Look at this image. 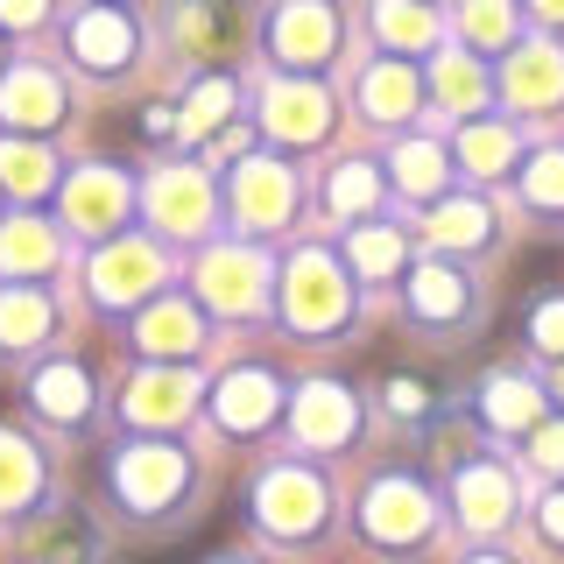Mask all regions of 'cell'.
Wrapping results in <instances>:
<instances>
[{
	"mask_svg": "<svg viewBox=\"0 0 564 564\" xmlns=\"http://www.w3.org/2000/svg\"><path fill=\"white\" fill-rule=\"evenodd\" d=\"M282 317H290L296 332H339L352 317V290L339 275V261L325 254V247H304V254L282 269Z\"/></svg>",
	"mask_w": 564,
	"mask_h": 564,
	"instance_id": "obj_1",
	"label": "cell"
},
{
	"mask_svg": "<svg viewBox=\"0 0 564 564\" xmlns=\"http://www.w3.org/2000/svg\"><path fill=\"white\" fill-rule=\"evenodd\" d=\"M325 516H332V494H325V480H317L311 466H269V473H261V487H254V522L269 529V536L311 543L317 529H325Z\"/></svg>",
	"mask_w": 564,
	"mask_h": 564,
	"instance_id": "obj_2",
	"label": "cell"
},
{
	"mask_svg": "<svg viewBox=\"0 0 564 564\" xmlns=\"http://www.w3.org/2000/svg\"><path fill=\"white\" fill-rule=\"evenodd\" d=\"M360 529H367V543H381V551H416V543L437 529V508H431V494H423L410 473H388V480L367 487Z\"/></svg>",
	"mask_w": 564,
	"mask_h": 564,
	"instance_id": "obj_3",
	"label": "cell"
},
{
	"mask_svg": "<svg viewBox=\"0 0 564 564\" xmlns=\"http://www.w3.org/2000/svg\"><path fill=\"white\" fill-rule=\"evenodd\" d=\"M184 487H191V458L176 445H128L113 458V494L134 516H163V508L184 501Z\"/></svg>",
	"mask_w": 564,
	"mask_h": 564,
	"instance_id": "obj_4",
	"label": "cell"
},
{
	"mask_svg": "<svg viewBox=\"0 0 564 564\" xmlns=\"http://www.w3.org/2000/svg\"><path fill=\"white\" fill-rule=\"evenodd\" d=\"M198 296L212 311H226V317L261 311L269 304V261H261L254 247H212L198 261Z\"/></svg>",
	"mask_w": 564,
	"mask_h": 564,
	"instance_id": "obj_5",
	"label": "cell"
},
{
	"mask_svg": "<svg viewBox=\"0 0 564 564\" xmlns=\"http://www.w3.org/2000/svg\"><path fill=\"white\" fill-rule=\"evenodd\" d=\"M155 282H163V254H155L149 240H113V247H99V254H93V296H99V304H113V311L141 304Z\"/></svg>",
	"mask_w": 564,
	"mask_h": 564,
	"instance_id": "obj_6",
	"label": "cell"
},
{
	"mask_svg": "<svg viewBox=\"0 0 564 564\" xmlns=\"http://www.w3.org/2000/svg\"><path fill=\"white\" fill-rule=\"evenodd\" d=\"M296 212V176L269 163V155H254V163L234 170V219L254 226V234H269V226H290Z\"/></svg>",
	"mask_w": 564,
	"mask_h": 564,
	"instance_id": "obj_7",
	"label": "cell"
},
{
	"mask_svg": "<svg viewBox=\"0 0 564 564\" xmlns=\"http://www.w3.org/2000/svg\"><path fill=\"white\" fill-rule=\"evenodd\" d=\"M290 423L311 452H339V445H352V431H360V402H352V388H339V381H311L304 395H296Z\"/></svg>",
	"mask_w": 564,
	"mask_h": 564,
	"instance_id": "obj_8",
	"label": "cell"
},
{
	"mask_svg": "<svg viewBox=\"0 0 564 564\" xmlns=\"http://www.w3.org/2000/svg\"><path fill=\"white\" fill-rule=\"evenodd\" d=\"M212 416H219L234 437L269 431V423L282 416V388H275V375H261V367H234V375L219 381V395H212Z\"/></svg>",
	"mask_w": 564,
	"mask_h": 564,
	"instance_id": "obj_9",
	"label": "cell"
},
{
	"mask_svg": "<svg viewBox=\"0 0 564 564\" xmlns=\"http://www.w3.org/2000/svg\"><path fill=\"white\" fill-rule=\"evenodd\" d=\"M64 219L78 226V234H113L120 219H128V176L120 170H78L64 184Z\"/></svg>",
	"mask_w": 564,
	"mask_h": 564,
	"instance_id": "obj_10",
	"label": "cell"
},
{
	"mask_svg": "<svg viewBox=\"0 0 564 564\" xmlns=\"http://www.w3.org/2000/svg\"><path fill=\"white\" fill-rule=\"evenodd\" d=\"M516 516V480H508V466H494V458H473L466 473H458V522L466 529H501Z\"/></svg>",
	"mask_w": 564,
	"mask_h": 564,
	"instance_id": "obj_11",
	"label": "cell"
},
{
	"mask_svg": "<svg viewBox=\"0 0 564 564\" xmlns=\"http://www.w3.org/2000/svg\"><path fill=\"white\" fill-rule=\"evenodd\" d=\"M149 212H155V226H163V234H205L212 184H205L198 170H163L149 184Z\"/></svg>",
	"mask_w": 564,
	"mask_h": 564,
	"instance_id": "obj_12",
	"label": "cell"
},
{
	"mask_svg": "<svg viewBox=\"0 0 564 564\" xmlns=\"http://www.w3.org/2000/svg\"><path fill=\"white\" fill-rule=\"evenodd\" d=\"M29 402L43 410L50 423H85L93 416V375H85L78 360H57V367H35V381H29Z\"/></svg>",
	"mask_w": 564,
	"mask_h": 564,
	"instance_id": "obj_13",
	"label": "cell"
},
{
	"mask_svg": "<svg viewBox=\"0 0 564 564\" xmlns=\"http://www.w3.org/2000/svg\"><path fill=\"white\" fill-rule=\"evenodd\" d=\"M141 352L149 360H191V352L205 346V325H198V311L191 304H176V296H163V304H149L141 311Z\"/></svg>",
	"mask_w": 564,
	"mask_h": 564,
	"instance_id": "obj_14",
	"label": "cell"
},
{
	"mask_svg": "<svg viewBox=\"0 0 564 564\" xmlns=\"http://www.w3.org/2000/svg\"><path fill=\"white\" fill-rule=\"evenodd\" d=\"M191 395H198V381L184 375V367H149L134 388H128V416L134 423H184L191 416Z\"/></svg>",
	"mask_w": 564,
	"mask_h": 564,
	"instance_id": "obj_15",
	"label": "cell"
},
{
	"mask_svg": "<svg viewBox=\"0 0 564 564\" xmlns=\"http://www.w3.org/2000/svg\"><path fill=\"white\" fill-rule=\"evenodd\" d=\"M410 311L423 317V325H452V317L473 311V282L445 269V261H423V269L410 275Z\"/></svg>",
	"mask_w": 564,
	"mask_h": 564,
	"instance_id": "obj_16",
	"label": "cell"
},
{
	"mask_svg": "<svg viewBox=\"0 0 564 564\" xmlns=\"http://www.w3.org/2000/svg\"><path fill=\"white\" fill-rule=\"evenodd\" d=\"M43 269H57V226H43V219H8L0 226V275H43Z\"/></svg>",
	"mask_w": 564,
	"mask_h": 564,
	"instance_id": "obj_17",
	"label": "cell"
},
{
	"mask_svg": "<svg viewBox=\"0 0 564 564\" xmlns=\"http://www.w3.org/2000/svg\"><path fill=\"white\" fill-rule=\"evenodd\" d=\"M480 416L494 423V431H536V423H543V395H536L522 375H487Z\"/></svg>",
	"mask_w": 564,
	"mask_h": 564,
	"instance_id": "obj_18",
	"label": "cell"
},
{
	"mask_svg": "<svg viewBox=\"0 0 564 564\" xmlns=\"http://www.w3.org/2000/svg\"><path fill=\"white\" fill-rule=\"evenodd\" d=\"M57 113H64V93L43 70H22V78L0 85V120H14V128H50Z\"/></svg>",
	"mask_w": 564,
	"mask_h": 564,
	"instance_id": "obj_19",
	"label": "cell"
},
{
	"mask_svg": "<svg viewBox=\"0 0 564 564\" xmlns=\"http://www.w3.org/2000/svg\"><path fill=\"white\" fill-rule=\"evenodd\" d=\"M43 332H50V296L29 290V282H8V290H0V346L22 352V346L43 339Z\"/></svg>",
	"mask_w": 564,
	"mask_h": 564,
	"instance_id": "obj_20",
	"label": "cell"
},
{
	"mask_svg": "<svg viewBox=\"0 0 564 564\" xmlns=\"http://www.w3.org/2000/svg\"><path fill=\"white\" fill-rule=\"evenodd\" d=\"M70 50H78L85 70H120V64L134 57V29L120 22V14H85V22H78V43H70Z\"/></svg>",
	"mask_w": 564,
	"mask_h": 564,
	"instance_id": "obj_21",
	"label": "cell"
},
{
	"mask_svg": "<svg viewBox=\"0 0 564 564\" xmlns=\"http://www.w3.org/2000/svg\"><path fill=\"white\" fill-rule=\"evenodd\" d=\"M269 134L317 141V134H325V99L304 93V85H275V93H269Z\"/></svg>",
	"mask_w": 564,
	"mask_h": 564,
	"instance_id": "obj_22",
	"label": "cell"
},
{
	"mask_svg": "<svg viewBox=\"0 0 564 564\" xmlns=\"http://www.w3.org/2000/svg\"><path fill=\"white\" fill-rule=\"evenodd\" d=\"M445 149H437V141H402L395 149V191H410V198H445Z\"/></svg>",
	"mask_w": 564,
	"mask_h": 564,
	"instance_id": "obj_23",
	"label": "cell"
},
{
	"mask_svg": "<svg viewBox=\"0 0 564 564\" xmlns=\"http://www.w3.org/2000/svg\"><path fill=\"white\" fill-rule=\"evenodd\" d=\"M487 234H494V219H487L480 198H437L431 205V240L437 247H487Z\"/></svg>",
	"mask_w": 564,
	"mask_h": 564,
	"instance_id": "obj_24",
	"label": "cell"
},
{
	"mask_svg": "<svg viewBox=\"0 0 564 564\" xmlns=\"http://www.w3.org/2000/svg\"><path fill=\"white\" fill-rule=\"evenodd\" d=\"M43 487V458H35L14 431H0V508H22Z\"/></svg>",
	"mask_w": 564,
	"mask_h": 564,
	"instance_id": "obj_25",
	"label": "cell"
},
{
	"mask_svg": "<svg viewBox=\"0 0 564 564\" xmlns=\"http://www.w3.org/2000/svg\"><path fill=\"white\" fill-rule=\"evenodd\" d=\"M360 106L375 120H410L416 113V78H410V70H395V64H381L375 78L360 85Z\"/></svg>",
	"mask_w": 564,
	"mask_h": 564,
	"instance_id": "obj_26",
	"label": "cell"
},
{
	"mask_svg": "<svg viewBox=\"0 0 564 564\" xmlns=\"http://www.w3.org/2000/svg\"><path fill=\"white\" fill-rule=\"evenodd\" d=\"M346 261H352V275L381 282V275H395V269H402V240L388 234V226H360V234L346 240Z\"/></svg>",
	"mask_w": 564,
	"mask_h": 564,
	"instance_id": "obj_27",
	"label": "cell"
},
{
	"mask_svg": "<svg viewBox=\"0 0 564 564\" xmlns=\"http://www.w3.org/2000/svg\"><path fill=\"white\" fill-rule=\"evenodd\" d=\"M0 184H8L14 198H43V191L57 184V170H50L43 149H22V141H8V149H0Z\"/></svg>",
	"mask_w": 564,
	"mask_h": 564,
	"instance_id": "obj_28",
	"label": "cell"
},
{
	"mask_svg": "<svg viewBox=\"0 0 564 564\" xmlns=\"http://www.w3.org/2000/svg\"><path fill=\"white\" fill-rule=\"evenodd\" d=\"M564 93V70L557 57H543V50H529V57L508 64V99H522V106H543V99H557Z\"/></svg>",
	"mask_w": 564,
	"mask_h": 564,
	"instance_id": "obj_29",
	"label": "cell"
},
{
	"mask_svg": "<svg viewBox=\"0 0 564 564\" xmlns=\"http://www.w3.org/2000/svg\"><path fill=\"white\" fill-rule=\"evenodd\" d=\"M508 155H516V134L508 128H466L458 134V163H466L473 176H501Z\"/></svg>",
	"mask_w": 564,
	"mask_h": 564,
	"instance_id": "obj_30",
	"label": "cell"
},
{
	"mask_svg": "<svg viewBox=\"0 0 564 564\" xmlns=\"http://www.w3.org/2000/svg\"><path fill=\"white\" fill-rule=\"evenodd\" d=\"M381 198V184H375V170L367 163H346V170H332V184H325V205L339 212V219H352V212H367Z\"/></svg>",
	"mask_w": 564,
	"mask_h": 564,
	"instance_id": "obj_31",
	"label": "cell"
},
{
	"mask_svg": "<svg viewBox=\"0 0 564 564\" xmlns=\"http://www.w3.org/2000/svg\"><path fill=\"white\" fill-rule=\"evenodd\" d=\"M522 198L536 212H564V155H536L522 170Z\"/></svg>",
	"mask_w": 564,
	"mask_h": 564,
	"instance_id": "obj_32",
	"label": "cell"
},
{
	"mask_svg": "<svg viewBox=\"0 0 564 564\" xmlns=\"http://www.w3.org/2000/svg\"><path fill=\"white\" fill-rule=\"evenodd\" d=\"M226 113H234V78H205L198 93H191V106H184V128L205 134V128H219Z\"/></svg>",
	"mask_w": 564,
	"mask_h": 564,
	"instance_id": "obj_33",
	"label": "cell"
},
{
	"mask_svg": "<svg viewBox=\"0 0 564 564\" xmlns=\"http://www.w3.org/2000/svg\"><path fill=\"white\" fill-rule=\"evenodd\" d=\"M437 93H445L458 113H473V106H480V93H487V78H480L466 57H458V64H437Z\"/></svg>",
	"mask_w": 564,
	"mask_h": 564,
	"instance_id": "obj_34",
	"label": "cell"
},
{
	"mask_svg": "<svg viewBox=\"0 0 564 564\" xmlns=\"http://www.w3.org/2000/svg\"><path fill=\"white\" fill-rule=\"evenodd\" d=\"M529 339H536V352H551V360H564V296H551V304H536V317H529Z\"/></svg>",
	"mask_w": 564,
	"mask_h": 564,
	"instance_id": "obj_35",
	"label": "cell"
},
{
	"mask_svg": "<svg viewBox=\"0 0 564 564\" xmlns=\"http://www.w3.org/2000/svg\"><path fill=\"white\" fill-rule=\"evenodd\" d=\"M529 458H536L543 473H564V423H536V431H529Z\"/></svg>",
	"mask_w": 564,
	"mask_h": 564,
	"instance_id": "obj_36",
	"label": "cell"
},
{
	"mask_svg": "<svg viewBox=\"0 0 564 564\" xmlns=\"http://www.w3.org/2000/svg\"><path fill=\"white\" fill-rule=\"evenodd\" d=\"M388 410H395V416H431V388H423L416 375L388 381Z\"/></svg>",
	"mask_w": 564,
	"mask_h": 564,
	"instance_id": "obj_37",
	"label": "cell"
},
{
	"mask_svg": "<svg viewBox=\"0 0 564 564\" xmlns=\"http://www.w3.org/2000/svg\"><path fill=\"white\" fill-rule=\"evenodd\" d=\"M381 35H402V43H416V35H431V14L395 8V0H388V8H381Z\"/></svg>",
	"mask_w": 564,
	"mask_h": 564,
	"instance_id": "obj_38",
	"label": "cell"
},
{
	"mask_svg": "<svg viewBox=\"0 0 564 564\" xmlns=\"http://www.w3.org/2000/svg\"><path fill=\"white\" fill-rule=\"evenodd\" d=\"M543 536L564 543V494H551V501H543Z\"/></svg>",
	"mask_w": 564,
	"mask_h": 564,
	"instance_id": "obj_39",
	"label": "cell"
},
{
	"mask_svg": "<svg viewBox=\"0 0 564 564\" xmlns=\"http://www.w3.org/2000/svg\"><path fill=\"white\" fill-rule=\"evenodd\" d=\"M543 14H564V0H543Z\"/></svg>",
	"mask_w": 564,
	"mask_h": 564,
	"instance_id": "obj_40",
	"label": "cell"
},
{
	"mask_svg": "<svg viewBox=\"0 0 564 564\" xmlns=\"http://www.w3.org/2000/svg\"><path fill=\"white\" fill-rule=\"evenodd\" d=\"M473 564H508V557H473Z\"/></svg>",
	"mask_w": 564,
	"mask_h": 564,
	"instance_id": "obj_41",
	"label": "cell"
},
{
	"mask_svg": "<svg viewBox=\"0 0 564 564\" xmlns=\"http://www.w3.org/2000/svg\"><path fill=\"white\" fill-rule=\"evenodd\" d=\"M219 564H247V557H219Z\"/></svg>",
	"mask_w": 564,
	"mask_h": 564,
	"instance_id": "obj_42",
	"label": "cell"
}]
</instances>
